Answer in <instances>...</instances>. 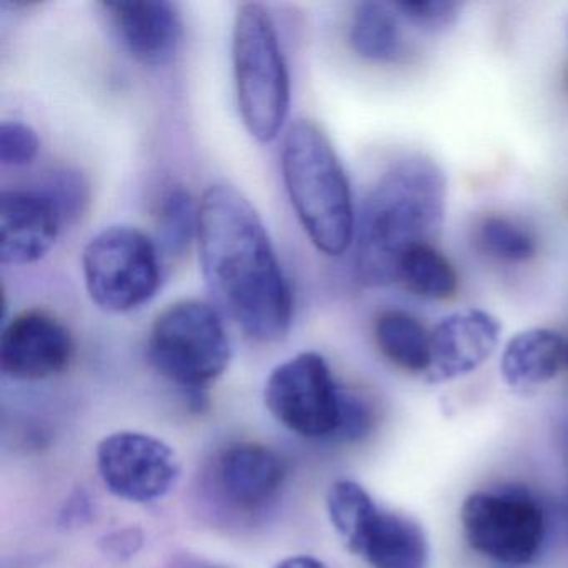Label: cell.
Segmentation results:
<instances>
[{
  "mask_svg": "<svg viewBox=\"0 0 568 568\" xmlns=\"http://www.w3.org/2000/svg\"><path fill=\"white\" fill-rule=\"evenodd\" d=\"M197 245L217 311L252 341L285 338L294 311L291 287L264 222L242 192L229 184L204 192Z\"/></svg>",
  "mask_w": 568,
  "mask_h": 568,
  "instance_id": "1",
  "label": "cell"
},
{
  "mask_svg": "<svg viewBox=\"0 0 568 568\" xmlns=\"http://www.w3.org/2000/svg\"><path fill=\"white\" fill-rule=\"evenodd\" d=\"M447 181L425 155L398 159L381 175L355 222V272L367 287L398 282L408 252L432 244L445 217Z\"/></svg>",
  "mask_w": 568,
  "mask_h": 568,
  "instance_id": "2",
  "label": "cell"
},
{
  "mask_svg": "<svg viewBox=\"0 0 568 568\" xmlns=\"http://www.w3.org/2000/svg\"><path fill=\"white\" fill-rule=\"evenodd\" d=\"M282 175L312 244L328 257L345 254L357 222L351 184L332 142L315 122H292L282 148Z\"/></svg>",
  "mask_w": 568,
  "mask_h": 568,
  "instance_id": "3",
  "label": "cell"
},
{
  "mask_svg": "<svg viewBox=\"0 0 568 568\" xmlns=\"http://www.w3.org/2000/svg\"><path fill=\"white\" fill-rule=\"evenodd\" d=\"M235 92L242 122L268 144L281 134L291 108V78L277 29L264 6L241 4L232 34Z\"/></svg>",
  "mask_w": 568,
  "mask_h": 568,
  "instance_id": "4",
  "label": "cell"
},
{
  "mask_svg": "<svg viewBox=\"0 0 568 568\" xmlns=\"http://www.w3.org/2000/svg\"><path fill=\"white\" fill-rule=\"evenodd\" d=\"M148 352L162 377L189 390L217 381L232 355L221 312L201 301L175 302L159 314Z\"/></svg>",
  "mask_w": 568,
  "mask_h": 568,
  "instance_id": "5",
  "label": "cell"
},
{
  "mask_svg": "<svg viewBox=\"0 0 568 568\" xmlns=\"http://www.w3.org/2000/svg\"><path fill=\"white\" fill-rule=\"evenodd\" d=\"M327 511L348 550L372 568H428L430 548L424 528L407 515L378 507L357 481H335Z\"/></svg>",
  "mask_w": 568,
  "mask_h": 568,
  "instance_id": "6",
  "label": "cell"
},
{
  "mask_svg": "<svg viewBox=\"0 0 568 568\" xmlns=\"http://www.w3.org/2000/svg\"><path fill=\"white\" fill-rule=\"evenodd\" d=\"M85 287L99 308L125 314L151 301L161 285V251L141 229L112 225L82 254Z\"/></svg>",
  "mask_w": 568,
  "mask_h": 568,
  "instance_id": "7",
  "label": "cell"
},
{
  "mask_svg": "<svg viewBox=\"0 0 568 568\" xmlns=\"http://www.w3.org/2000/svg\"><path fill=\"white\" fill-rule=\"evenodd\" d=\"M351 392L342 388L317 352H302L274 368L264 402L287 430L314 440H342Z\"/></svg>",
  "mask_w": 568,
  "mask_h": 568,
  "instance_id": "8",
  "label": "cell"
},
{
  "mask_svg": "<svg viewBox=\"0 0 568 568\" xmlns=\"http://www.w3.org/2000/svg\"><path fill=\"white\" fill-rule=\"evenodd\" d=\"M468 545L508 567H524L540 554L547 534L544 508L525 490H481L460 510Z\"/></svg>",
  "mask_w": 568,
  "mask_h": 568,
  "instance_id": "9",
  "label": "cell"
},
{
  "mask_svg": "<svg viewBox=\"0 0 568 568\" xmlns=\"http://www.w3.org/2000/svg\"><path fill=\"white\" fill-rule=\"evenodd\" d=\"M95 457L105 488L131 504L165 497L181 475L171 445L141 432H115L102 438Z\"/></svg>",
  "mask_w": 568,
  "mask_h": 568,
  "instance_id": "10",
  "label": "cell"
},
{
  "mask_svg": "<svg viewBox=\"0 0 568 568\" xmlns=\"http://www.w3.org/2000/svg\"><path fill=\"white\" fill-rule=\"evenodd\" d=\"M74 357L71 332L54 315L26 311L16 315L0 337V367L18 381H44L61 374Z\"/></svg>",
  "mask_w": 568,
  "mask_h": 568,
  "instance_id": "11",
  "label": "cell"
},
{
  "mask_svg": "<svg viewBox=\"0 0 568 568\" xmlns=\"http://www.w3.org/2000/svg\"><path fill=\"white\" fill-rule=\"evenodd\" d=\"M501 325L478 308L454 312L430 332V365L425 378L434 384L477 371L497 351Z\"/></svg>",
  "mask_w": 568,
  "mask_h": 568,
  "instance_id": "12",
  "label": "cell"
},
{
  "mask_svg": "<svg viewBox=\"0 0 568 568\" xmlns=\"http://www.w3.org/2000/svg\"><path fill=\"white\" fill-rule=\"evenodd\" d=\"M64 217L44 192L4 191L0 195V262L41 261L58 241Z\"/></svg>",
  "mask_w": 568,
  "mask_h": 568,
  "instance_id": "13",
  "label": "cell"
},
{
  "mask_svg": "<svg viewBox=\"0 0 568 568\" xmlns=\"http://www.w3.org/2000/svg\"><path fill=\"white\" fill-rule=\"evenodd\" d=\"M101 6L129 54L142 64L164 65L178 54L184 38L178 6L168 0H118Z\"/></svg>",
  "mask_w": 568,
  "mask_h": 568,
  "instance_id": "14",
  "label": "cell"
},
{
  "mask_svg": "<svg viewBox=\"0 0 568 568\" xmlns=\"http://www.w3.org/2000/svg\"><path fill=\"white\" fill-rule=\"evenodd\" d=\"M287 468L267 445L241 442L229 445L217 460V485L232 507L254 510L275 497Z\"/></svg>",
  "mask_w": 568,
  "mask_h": 568,
  "instance_id": "15",
  "label": "cell"
},
{
  "mask_svg": "<svg viewBox=\"0 0 568 568\" xmlns=\"http://www.w3.org/2000/svg\"><path fill=\"white\" fill-rule=\"evenodd\" d=\"M565 338L548 328L515 335L501 354V377L514 388L547 384L564 368Z\"/></svg>",
  "mask_w": 568,
  "mask_h": 568,
  "instance_id": "16",
  "label": "cell"
},
{
  "mask_svg": "<svg viewBox=\"0 0 568 568\" xmlns=\"http://www.w3.org/2000/svg\"><path fill=\"white\" fill-rule=\"evenodd\" d=\"M348 41L361 58L392 64L405 55L400 14L394 4L362 2L355 8L348 28Z\"/></svg>",
  "mask_w": 568,
  "mask_h": 568,
  "instance_id": "17",
  "label": "cell"
},
{
  "mask_svg": "<svg viewBox=\"0 0 568 568\" xmlns=\"http://www.w3.org/2000/svg\"><path fill=\"white\" fill-rule=\"evenodd\" d=\"M375 344L387 361L412 374H424L430 365V332L404 311H384L375 318Z\"/></svg>",
  "mask_w": 568,
  "mask_h": 568,
  "instance_id": "18",
  "label": "cell"
},
{
  "mask_svg": "<svg viewBox=\"0 0 568 568\" xmlns=\"http://www.w3.org/2000/svg\"><path fill=\"white\" fill-rule=\"evenodd\" d=\"M201 204L194 201L184 185H171L161 195L155 209L159 251L169 257H182L197 241Z\"/></svg>",
  "mask_w": 568,
  "mask_h": 568,
  "instance_id": "19",
  "label": "cell"
},
{
  "mask_svg": "<svg viewBox=\"0 0 568 568\" xmlns=\"http://www.w3.org/2000/svg\"><path fill=\"white\" fill-rule=\"evenodd\" d=\"M398 282L418 297L432 301H447L454 297L458 288L454 265L432 244L408 252L402 262Z\"/></svg>",
  "mask_w": 568,
  "mask_h": 568,
  "instance_id": "20",
  "label": "cell"
},
{
  "mask_svg": "<svg viewBox=\"0 0 568 568\" xmlns=\"http://www.w3.org/2000/svg\"><path fill=\"white\" fill-rule=\"evenodd\" d=\"M478 245L497 261L525 262L537 254L535 239L505 217H487L477 232Z\"/></svg>",
  "mask_w": 568,
  "mask_h": 568,
  "instance_id": "21",
  "label": "cell"
},
{
  "mask_svg": "<svg viewBox=\"0 0 568 568\" xmlns=\"http://www.w3.org/2000/svg\"><path fill=\"white\" fill-rule=\"evenodd\" d=\"M38 132L19 121H6L0 125V162L9 168L32 164L39 152Z\"/></svg>",
  "mask_w": 568,
  "mask_h": 568,
  "instance_id": "22",
  "label": "cell"
},
{
  "mask_svg": "<svg viewBox=\"0 0 568 568\" xmlns=\"http://www.w3.org/2000/svg\"><path fill=\"white\" fill-rule=\"evenodd\" d=\"M402 19L424 31H440L454 24L458 16L457 2L450 0H400L392 2Z\"/></svg>",
  "mask_w": 568,
  "mask_h": 568,
  "instance_id": "23",
  "label": "cell"
},
{
  "mask_svg": "<svg viewBox=\"0 0 568 568\" xmlns=\"http://www.w3.org/2000/svg\"><path fill=\"white\" fill-rule=\"evenodd\" d=\"M44 194L58 205L64 222L74 219L88 202V185L78 172L62 171L52 175L45 185Z\"/></svg>",
  "mask_w": 568,
  "mask_h": 568,
  "instance_id": "24",
  "label": "cell"
},
{
  "mask_svg": "<svg viewBox=\"0 0 568 568\" xmlns=\"http://www.w3.org/2000/svg\"><path fill=\"white\" fill-rule=\"evenodd\" d=\"M104 545V550L111 557L124 560V558H131L141 548L142 534L138 528H124V530H118L109 535Z\"/></svg>",
  "mask_w": 568,
  "mask_h": 568,
  "instance_id": "25",
  "label": "cell"
},
{
  "mask_svg": "<svg viewBox=\"0 0 568 568\" xmlns=\"http://www.w3.org/2000/svg\"><path fill=\"white\" fill-rule=\"evenodd\" d=\"M275 568H331L324 561L317 560L307 555H295V557L285 558L281 564L275 565Z\"/></svg>",
  "mask_w": 568,
  "mask_h": 568,
  "instance_id": "26",
  "label": "cell"
},
{
  "mask_svg": "<svg viewBox=\"0 0 568 568\" xmlns=\"http://www.w3.org/2000/svg\"><path fill=\"white\" fill-rule=\"evenodd\" d=\"M564 368L568 371V341H565Z\"/></svg>",
  "mask_w": 568,
  "mask_h": 568,
  "instance_id": "27",
  "label": "cell"
}]
</instances>
